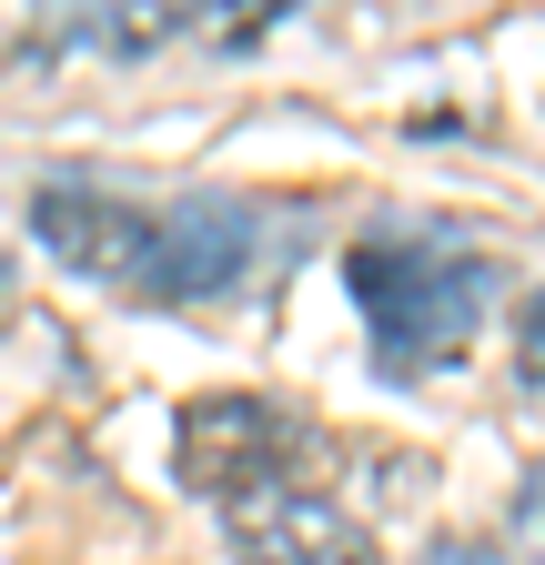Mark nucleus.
I'll use <instances>...</instances> for the list:
<instances>
[{"label": "nucleus", "instance_id": "1", "mask_svg": "<svg viewBox=\"0 0 545 565\" xmlns=\"http://www.w3.org/2000/svg\"><path fill=\"white\" fill-rule=\"evenodd\" d=\"M344 294L374 323V364L425 374V364H455L464 353L474 313H485V263L474 253H415V243H354Z\"/></svg>", "mask_w": 545, "mask_h": 565}, {"label": "nucleus", "instance_id": "2", "mask_svg": "<svg viewBox=\"0 0 545 565\" xmlns=\"http://www.w3.org/2000/svg\"><path fill=\"white\" fill-rule=\"evenodd\" d=\"M303 445V424L284 404H263V394H202L182 404V435H172V465L192 494H213V505L233 515L243 494L263 484H284V455Z\"/></svg>", "mask_w": 545, "mask_h": 565}, {"label": "nucleus", "instance_id": "3", "mask_svg": "<svg viewBox=\"0 0 545 565\" xmlns=\"http://www.w3.org/2000/svg\"><path fill=\"white\" fill-rule=\"evenodd\" d=\"M253 263V212L233 192H192L172 212H152V263H142V294L162 303H213L233 294Z\"/></svg>", "mask_w": 545, "mask_h": 565}, {"label": "nucleus", "instance_id": "4", "mask_svg": "<svg viewBox=\"0 0 545 565\" xmlns=\"http://www.w3.org/2000/svg\"><path fill=\"white\" fill-rule=\"evenodd\" d=\"M31 243L51 263L92 273V282H142V263H152V212L121 202V192H101V182H41L31 192Z\"/></svg>", "mask_w": 545, "mask_h": 565}, {"label": "nucleus", "instance_id": "5", "mask_svg": "<svg viewBox=\"0 0 545 565\" xmlns=\"http://www.w3.org/2000/svg\"><path fill=\"white\" fill-rule=\"evenodd\" d=\"M233 555L243 565H374L364 525L313 484H263L233 505Z\"/></svg>", "mask_w": 545, "mask_h": 565}, {"label": "nucleus", "instance_id": "6", "mask_svg": "<svg viewBox=\"0 0 545 565\" xmlns=\"http://www.w3.org/2000/svg\"><path fill=\"white\" fill-rule=\"evenodd\" d=\"M515 394L545 414V294L525 303V323H515Z\"/></svg>", "mask_w": 545, "mask_h": 565}, {"label": "nucleus", "instance_id": "7", "mask_svg": "<svg viewBox=\"0 0 545 565\" xmlns=\"http://www.w3.org/2000/svg\"><path fill=\"white\" fill-rule=\"evenodd\" d=\"M515 545L545 565V465H525V484H515Z\"/></svg>", "mask_w": 545, "mask_h": 565}]
</instances>
